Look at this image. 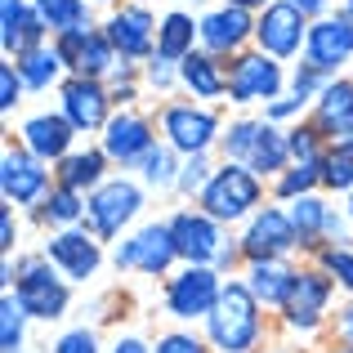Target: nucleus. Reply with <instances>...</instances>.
Wrapping results in <instances>:
<instances>
[{
	"instance_id": "obj_15",
	"label": "nucleus",
	"mask_w": 353,
	"mask_h": 353,
	"mask_svg": "<svg viewBox=\"0 0 353 353\" xmlns=\"http://www.w3.org/2000/svg\"><path fill=\"white\" fill-rule=\"evenodd\" d=\"M41 255L50 259L72 286H90L99 277V268H103L108 250H103V241L81 224V228H63V233H45Z\"/></svg>"
},
{
	"instance_id": "obj_6",
	"label": "nucleus",
	"mask_w": 353,
	"mask_h": 353,
	"mask_svg": "<svg viewBox=\"0 0 353 353\" xmlns=\"http://www.w3.org/2000/svg\"><path fill=\"white\" fill-rule=\"evenodd\" d=\"M268 201H273V192H268V183L259 179L255 170H246V165H237V161H219L215 174H210V183L201 188L197 206L206 210L210 219H219L224 228H233V224H246Z\"/></svg>"
},
{
	"instance_id": "obj_5",
	"label": "nucleus",
	"mask_w": 353,
	"mask_h": 353,
	"mask_svg": "<svg viewBox=\"0 0 353 353\" xmlns=\"http://www.w3.org/2000/svg\"><path fill=\"white\" fill-rule=\"evenodd\" d=\"M170 233H174V250H179V264H210L224 277L241 273V246L219 219H210L201 206H183L170 215Z\"/></svg>"
},
{
	"instance_id": "obj_12",
	"label": "nucleus",
	"mask_w": 353,
	"mask_h": 353,
	"mask_svg": "<svg viewBox=\"0 0 353 353\" xmlns=\"http://www.w3.org/2000/svg\"><path fill=\"white\" fill-rule=\"evenodd\" d=\"M50 188H54V165L27 152L23 143H5V152H0V197H5V206L36 210L50 197Z\"/></svg>"
},
{
	"instance_id": "obj_10",
	"label": "nucleus",
	"mask_w": 353,
	"mask_h": 353,
	"mask_svg": "<svg viewBox=\"0 0 353 353\" xmlns=\"http://www.w3.org/2000/svg\"><path fill=\"white\" fill-rule=\"evenodd\" d=\"M117 273H134V277H170L179 268V250H174V233H170V219H148V224L130 228L125 237L108 250Z\"/></svg>"
},
{
	"instance_id": "obj_3",
	"label": "nucleus",
	"mask_w": 353,
	"mask_h": 353,
	"mask_svg": "<svg viewBox=\"0 0 353 353\" xmlns=\"http://www.w3.org/2000/svg\"><path fill=\"white\" fill-rule=\"evenodd\" d=\"M336 295L340 286L322 273L313 259H300V277H295V291L286 300V309L277 313V331H282L291 345L313 349L322 336H331V313H336Z\"/></svg>"
},
{
	"instance_id": "obj_27",
	"label": "nucleus",
	"mask_w": 353,
	"mask_h": 353,
	"mask_svg": "<svg viewBox=\"0 0 353 353\" xmlns=\"http://www.w3.org/2000/svg\"><path fill=\"white\" fill-rule=\"evenodd\" d=\"M108 179H112V161H108V152L99 143L72 148V152L54 165V183H63V188H72V192H85V197Z\"/></svg>"
},
{
	"instance_id": "obj_2",
	"label": "nucleus",
	"mask_w": 353,
	"mask_h": 353,
	"mask_svg": "<svg viewBox=\"0 0 353 353\" xmlns=\"http://www.w3.org/2000/svg\"><path fill=\"white\" fill-rule=\"evenodd\" d=\"M0 286L14 291V300L27 309L32 322H63L72 313V282L41 255V250H18L0 268Z\"/></svg>"
},
{
	"instance_id": "obj_29",
	"label": "nucleus",
	"mask_w": 353,
	"mask_h": 353,
	"mask_svg": "<svg viewBox=\"0 0 353 353\" xmlns=\"http://www.w3.org/2000/svg\"><path fill=\"white\" fill-rule=\"evenodd\" d=\"M14 68H18V77H23V85L32 90V94H45V90H59L63 81L72 77V72H68V63H63V54H59V45H54V41H45V45H36V50L18 54V59H14Z\"/></svg>"
},
{
	"instance_id": "obj_41",
	"label": "nucleus",
	"mask_w": 353,
	"mask_h": 353,
	"mask_svg": "<svg viewBox=\"0 0 353 353\" xmlns=\"http://www.w3.org/2000/svg\"><path fill=\"white\" fill-rule=\"evenodd\" d=\"M215 165H219V161H210V152H206V157H183V165H179V183H174V192H179V197H188L192 206H197V197H201V188L210 183Z\"/></svg>"
},
{
	"instance_id": "obj_49",
	"label": "nucleus",
	"mask_w": 353,
	"mask_h": 353,
	"mask_svg": "<svg viewBox=\"0 0 353 353\" xmlns=\"http://www.w3.org/2000/svg\"><path fill=\"white\" fill-rule=\"evenodd\" d=\"M108 353H152V340L139 336V331H117L108 340Z\"/></svg>"
},
{
	"instance_id": "obj_32",
	"label": "nucleus",
	"mask_w": 353,
	"mask_h": 353,
	"mask_svg": "<svg viewBox=\"0 0 353 353\" xmlns=\"http://www.w3.org/2000/svg\"><path fill=\"white\" fill-rule=\"evenodd\" d=\"M179 165H183V157L174 152L165 139H157L152 152L134 165V174H139V183H143L148 192H174V183H179Z\"/></svg>"
},
{
	"instance_id": "obj_1",
	"label": "nucleus",
	"mask_w": 353,
	"mask_h": 353,
	"mask_svg": "<svg viewBox=\"0 0 353 353\" xmlns=\"http://www.w3.org/2000/svg\"><path fill=\"white\" fill-rule=\"evenodd\" d=\"M273 327H277V318L259 309V300L246 291V282L228 277L215 313L201 322V336L210 340L215 353H259L273 345Z\"/></svg>"
},
{
	"instance_id": "obj_46",
	"label": "nucleus",
	"mask_w": 353,
	"mask_h": 353,
	"mask_svg": "<svg viewBox=\"0 0 353 353\" xmlns=\"http://www.w3.org/2000/svg\"><path fill=\"white\" fill-rule=\"evenodd\" d=\"M309 108H313V103H304L300 94H291V90H286L282 99H273V103L264 108V117L273 121V125H295V121L309 117Z\"/></svg>"
},
{
	"instance_id": "obj_47",
	"label": "nucleus",
	"mask_w": 353,
	"mask_h": 353,
	"mask_svg": "<svg viewBox=\"0 0 353 353\" xmlns=\"http://www.w3.org/2000/svg\"><path fill=\"white\" fill-rule=\"evenodd\" d=\"M327 345L353 349V295H345V300L336 304V313H331V336H327Z\"/></svg>"
},
{
	"instance_id": "obj_35",
	"label": "nucleus",
	"mask_w": 353,
	"mask_h": 353,
	"mask_svg": "<svg viewBox=\"0 0 353 353\" xmlns=\"http://www.w3.org/2000/svg\"><path fill=\"white\" fill-rule=\"evenodd\" d=\"M268 192H273V201H295V197H309V192H322V165H286L282 174H277L273 183H268Z\"/></svg>"
},
{
	"instance_id": "obj_28",
	"label": "nucleus",
	"mask_w": 353,
	"mask_h": 353,
	"mask_svg": "<svg viewBox=\"0 0 353 353\" xmlns=\"http://www.w3.org/2000/svg\"><path fill=\"white\" fill-rule=\"evenodd\" d=\"M179 90H188L197 103H228V63L215 59V54L197 50L179 63Z\"/></svg>"
},
{
	"instance_id": "obj_54",
	"label": "nucleus",
	"mask_w": 353,
	"mask_h": 353,
	"mask_svg": "<svg viewBox=\"0 0 353 353\" xmlns=\"http://www.w3.org/2000/svg\"><path fill=\"white\" fill-rule=\"evenodd\" d=\"M345 215H349V228H353V192L345 197Z\"/></svg>"
},
{
	"instance_id": "obj_52",
	"label": "nucleus",
	"mask_w": 353,
	"mask_h": 353,
	"mask_svg": "<svg viewBox=\"0 0 353 353\" xmlns=\"http://www.w3.org/2000/svg\"><path fill=\"white\" fill-rule=\"evenodd\" d=\"M259 353H304V349H295V345H268V349H259Z\"/></svg>"
},
{
	"instance_id": "obj_25",
	"label": "nucleus",
	"mask_w": 353,
	"mask_h": 353,
	"mask_svg": "<svg viewBox=\"0 0 353 353\" xmlns=\"http://www.w3.org/2000/svg\"><path fill=\"white\" fill-rule=\"evenodd\" d=\"M45 41H54V36L32 0H0V50H5V59H18Z\"/></svg>"
},
{
	"instance_id": "obj_53",
	"label": "nucleus",
	"mask_w": 353,
	"mask_h": 353,
	"mask_svg": "<svg viewBox=\"0 0 353 353\" xmlns=\"http://www.w3.org/2000/svg\"><path fill=\"white\" fill-rule=\"evenodd\" d=\"M318 353H353V349H345V345H322Z\"/></svg>"
},
{
	"instance_id": "obj_8",
	"label": "nucleus",
	"mask_w": 353,
	"mask_h": 353,
	"mask_svg": "<svg viewBox=\"0 0 353 353\" xmlns=\"http://www.w3.org/2000/svg\"><path fill=\"white\" fill-rule=\"evenodd\" d=\"M157 130L179 157H206L219 152V134H224V117L215 103H197V99H165L157 108Z\"/></svg>"
},
{
	"instance_id": "obj_45",
	"label": "nucleus",
	"mask_w": 353,
	"mask_h": 353,
	"mask_svg": "<svg viewBox=\"0 0 353 353\" xmlns=\"http://www.w3.org/2000/svg\"><path fill=\"white\" fill-rule=\"evenodd\" d=\"M23 94H27L23 77H18L14 59H5V63H0V112H5V117H14L18 108H23Z\"/></svg>"
},
{
	"instance_id": "obj_31",
	"label": "nucleus",
	"mask_w": 353,
	"mask_h": 353,
	"mask_svg": "<svg viewBox=\"0 0 353 353\" xmlns=\"http://www.w3.org/2000/svg\"><path fill=\"white\" fill-rule=\"evenodd\" d=\"M32 219H36L41 228H50V233L81 228V224H85V192H72V188H63V183H54L50 197H45L41 206L32 210Z\"/></svg>"
},
{
	"instance_id": "obj_40",
	"label": "nucleus",
	"mask_w": 353,
	"mask_h": 353,
	"mask_svg": "<svg viewBox=\"0 0 353 353\" xmlns=\"http://www.w3.org/2000/svg\"><path fill=\"white\" fill-rule=\"evenodd\" d=\"M108 90H112V103L117 108H134L139 94H143V63H125L121 59L108 77Z\"/></svg>"
},
{
	"instance_id": "obj_36",
	"label": "nucleus",
	"mask_w": 353,
	"mask_h": 353,
	"mask_svg": "<svg viewBox=\"0 0 353 353\" xmlns=\"http://www.w3.org/2000/svg\"><path fill=\"white\" fill-rule=\"evenodd\" d=\"M27 309L14 300V291H0V353H27Z\"/></svg>"
},
{
	"instance_id": "obj_14",
	"label": "nucleus",
	"mask_w": 353,
	"mask_h": 353,
	"mask_svg": "<svg viewBox=\"0 0 353 353\" xmlns=\"http://www.w3.org/2000/svg\"><path fill=\"white\" fill-rule=\"evenodd\" d=\"M286 215H291L295 233H300V255H304V259H313L322 246H327V241L353 237L345 206H336L327 192H309V197L286 201Z\"/></svg>"
},
{
	"instance_id": "obj_33",
	"label": "nucleus",
	"mask_w": 353,
	"mask_h": 353,
	"mask_svg": "<svg viewBox=\"0 0 353 353\" xmlns=\"http://www.w3.org/2000/svg\"><path fill=\"white\" fill-rule=\"evenodd\" d=\"M32 5H36V14L45 18L50 36H68V32H81V27H94L85 0H32Z\"/></svg>"
},
{
	"instance_id": "obj_24",
	"label": "nucleus",
	"mask_w": 353,
	"mask_h": 353,
	"mask_svg": "<svg viewBox=\"0 0 353 353\" xmlns=\"http://www.w3.org/2000/svg\"><path fill=\"white\" fill-rule=\"evenodd\" d=\"M77 139L81 134L72 130V121L63 117L59 108H54V112H32V117L18 121V143H23L27 152H36L41 161H50V165H59L72 148H81Z\"/></svg>"
},
{
	"instance_id": "obj_19",
	"label": "nucleus",
	"mask_w": 353,
	"mask_h": 353,
	"mask_svg": "<svg viewBox=\"0 0 353 353\" xmlns=\"http://www.w3.org/2000/svg\"><path fill=\"white\" fill-rule=\"evenodd\" d=\"M201 27V50L215 54V59H237L255 45V14L250 9H237V5H215L197 18Z\"/></svg>"
},
{
	"instance_id": "obj_42",
	"label": "nucleus",
	"mask_w": 353,
	"mask_h": 353,
	"mask_svg": "<svg viewBox=\"0 0 353 353\" xmlns=\"http://www.w3.org/2000/svg\"><path fill=\"white\" fill-rule=\"evenodd\" d=\"M50 353H108L103 336H99V327H63L59 336L50 340Z\"/></svg>"
},
{
	"instance_id": "obj_56",
	"label": "nucleus",
	"mask_w": 353,
	"mask_h": 353,
	"mask_svg": "<svg viewBox=\"0 0 353 353\" xmlns=\"http://www.w3.org/2000/svg\"><path fill=\"white\" fill-rule=\"evenodd\" d=\"M345 14H349V18H353V0H345Z\"/></svg>"
},
{
	"instance_id": "obj_9",
	"label": "nucleus",
	"mask_w": 353,
	"mask_h": 353,
	"mask_svg": "<svg viewBox=\"0 0 353 353\" xmlns=\"http://www.w3.org/2000/svg\"><path fill=\"white\" fill-rule=\"evenodd\" d=\"M148 210V188L134 174H112L85 197V228L99 241H121Z\"/></svg>"
},
{
	"instance_id": "obj_34",
	"label": "nucleus",
	"mask_w": 353,
	"mask_h": 353,
	"mask_svg": "<svg viewBox=\"0 0 353 353\" xmlns=\"http://www.w3.org/2000/svg\"><path fill=\"white\" fill-rule=\"evenodd\" d=\"M322 192H340V197L353 192V139L327 143V152H322Z\"/></svg>"
},
{
	"instance_id": "obj_37",
	"label": "nucleus",
	"mask_w": 353,
	"mask_h": 353,
	"mask_svg": "<svg viewBox=\"0 0 353 353\" xmlns=\"http://www.w3.org/2000/svg\"><path fill=\"white\" fill-rule=\"evenodd\" d=\"M313 264L340 286V295H353V237L345 241H327V246L313 255Z\"/></svg>"
},
{
	"instance_id": "obj_20",
	"label": "nucleus",
	"mask_w": 353,
	"mask_h": 353,
	"mask_svg": "<svg viewBox=\"0 0 353 353\" xmlns=\"http://www.w3.org/2000/svg\"><path fill=\"white\" fill-rule=\"evenodd\" d=\"M304 63H313V68L327 72V77H340V68H353V18L345 9L309 23Z\"/></svg>"
},
{
	"instance_id": "obj_30",
	"label": "nucleus",
	"mask_w": 353,
	"mask_h": 353,
	"mask_svg": "<svg viewBox=\"0 0 353 353\" xmlns=\"http://www.w3.org/2000/svg\"><path fill=\"white\" fill-rule=\"evenodd\" d=\"M201 50V27L192 14H183V9H170V14H161V27H157V54L170 63H183L188 54Z\"/></svg>"
},
{
	"instance_id": "obj_4",
	"label": "nucleus",
	"mask_w": 353,
	"mask_h": 353,
	"mask_svg": "<svg viewBox=\"0 0 353 353\" xmlns=\"http://www.w3.org/2000/svg\"><path fill=\"white\" fill-rule=\"evenodd\" d=\"M219 161H237L246 170H255L264 183H273L291 165L286 125H273L268 117H233L219 134Z\"/></svg>"
},
{
	"instance_id": "obj_22",
	"label": "nucleus",
	"mask_w": 353,
	"mask_h": 353,
	"mask_svg": "<svg viewBox=\"0 0 353 353\" xmlns=\"http://www.w3.org/2000/svg\"><path fill=\"white\" fill-rule=\"evenodd\" d=\"M157 18H152V9L148 5H121L108 14V23H103V32H108V41L117 45V54L125 63H148L157 54Z\"/></svg>"
},
{
	"instance_id": "obj_11",
	"label": "nucleus",
	"mask_w": 353,
	"mask_h": 353,
	"mask_svg": "<svg viewBox=\"0 0 353 353\" xmlns=\"http://www.w3.org/2000/svg\"><path fill=\"white\" fill-rule=\"evenodd\" d=\"M286 85H291V72L282 68V59L255 50V45L237 59H228V103L241 108V112L246 108H268L273 99L286 94Z\"/></svg>"
},
{
	"instance_id": "obj_13",
	"label": "nucleus",
	"mask_w": 353,
	"mask_h": 353,
	"mask_svg": "<svg viewBox=\"0 0 353 353\" xmlns=\"http://www.w3.org/2000/svg\"><path fill=\"white\" fill-rule=\"evenodd\" d=\"M237 246H241V259H295L300 255V233H295L291 215H286L282 201H268L259 206L255 215L241 224L237 233Z\"/></svg>"
},
{
	"instance_id": "obj_39",
	"label": "nucleus",
	"mask_w": 353,
	"mask_h": 353,
	"mask_svg": "<svg viewBox=\"0 0 353 353\" xmlns=\"http://www.w3.org/2000/svg\"><path fill=\"white\" fill-rule=\"evenodd\" d=\"M152 353H215L201 327H165L152 336Z\"/></svg>"
},
{
	"instance_id": "obj_55",
	"label": "nucleus",
	"mask_w": 353,
	"mask_h": 353,
	"mask_svg": "<svg viewBox=\"0 0 353 353\" xmlns=\"http://www.w3.org/2000/svg\"><path fill=\"white\" fill-rule=\"evenodd\" d=\"M85 5H117V0H85Z\"/></svg>"
},
{
	"instance_id": "obj_51",
	"label": "nucleus",
	"mask_w": 353,
	"mask_h": 353,
	"mask_svg": "<svg viewBox=\"0 0 353 353\" xmlns=\"http://www.w3.org/2000/svg\"><path fill=\"white\" fill-rule=\"evenodd\" d=\"M224 5H237V9H250V14H259V9H268L273 0H224Z\"/></svg>"
},
{
	"instance_id": "obj_7",
	"label": "nucleus",
	"mask_w": 353,
	"mask_h": 353,
	"mask_svg": "<svg viewBox=\"0 0 353 353\" xmlns=\"http://www.w3.org/2000/svg\"><path fill=\"white\" fill-rule=\"evenodd\" d=\"M228 277L210 264H179L161 282V313L174 327H201L215 313Z\"/></svg>"
},
{
	"instance_id": "obj_21",
	"label": "nucleus",
	"mask_w": 353,
	"mask_h": 353,
	"mask_svg": "<svg viewBox=\"0 0 353 353\" xmlns=\"http://www.w3.org/2000/svg\"><path fill=\"white\" fill-rule=\"evenodd\" d=\"M54 45H59V54H63V63H68L72 77H94V81H108V77H112V68L121 63L117 45L108 41L103 27H81V32L54 36Z\"/></svg>"
},
{
	"instance_id": "obj_16",
	"label": "nucleus",
	"mask_w": 353,
	"mask_h": 353,
	"mask_svg": "<svg viewBox=\"0 0 353 353\" xmlns=\"http://www.w3.org/2000/svg\"><path fill=\"white\" fill-rule=\"evenodd\" d=\"M99 148L108 152V161L121 165V170H134L157 143V117L139 112V108H117L112 121L103 125V134L94 139Z\"/></svg>"
},
{
	"instance_id": "obj_43",
	"label": "nucleus",
	"mask_w": 353,
	"mask_h": 353,
	"mask_svg": "<svg viewBox=\"0 0 353 353\" xmlns=\"http://www.w3.org/2000/svg\"><path fill=\"white\" fill-rule=\"evenodd\" d=\"M143 90H157L161 99H170L174 90H179V63L161 59V54H152V59L143 63Z\"/></svg>"
},
{
	"instance_id": "obj_18",
	"label": "nucleus",
	"mask_w": 353,
	"mask_h": 353,
	"mask_svg": "<svg viewBox=\"0 0 353 353\" xmlns=\"http://www.w3.org/2000/svg\"><path fill=\"white\" fill-rule=\"evenodd\" d=\"M304 41H309V18L291 0H273L268 9L255 14V50L286 63V59H304Z\"/></svg>"
},
{
	"instance_id": "obj_50",
	"label": "nucleus",
	"mask_w": 353,
	"mask_h": 353,
	"mask_svg": "<svg viewBox=\"0 0 353 353\" xmlns=\"http://www.w3.org/2000/svg\"><path fill=\"white\" fill-rule=\"evenodd\" d=\"M291 5L300 9L309 23H313V18H327V0H291Z\"/></svg>"
},
{
	"instance_id": "obj_23",
	"label": "nucleus",
	"mask_w": 353,
	"mask_h": 353,
	"mask_svg": "<svg viewBox=\"0 0 353 353\" xmlns=\"http://www.w3.org/2000/svg\"><path fill=\"white\" fill-rule=\"evenodd\" d=\"M241 282H246V291L259 300V309L264 313H282L286 300H291L295 291V277H300V264L295 259H250V264H241Z\"/></svg>"
},
{
	"instance_id": "obj_26",
	"label": "nucleus",
	"mask_w": 353,
	"mask_h": 353,
	"mask_svg": "<svg viewBox=\"0 0 353 353\" xmlns=\"http://www.w3.org/2000/svg\"><path fill=\"white\" fill-rule=\"evenodd\" d=\"M309 121L327 143L353 139V77H336L309 108Z\"/></svg>"
},
{
	"instance_id": "obj_48",
	"label": "nucleus",
	"mask_w": 353,
	"mask_h": 353,
	"mask_svg": "<svg viewBox=\"0 0 353 353\" xmlns=\"http://www.w3.org/2000/svg\"><path fill=\"white\" fill-rule=\"evenodd\" d=\"M18 206H0V250L9 255H18V246H23V228H18Z\"/></svg>"
},
{
	"instance_id": "obj_17",
	"label": "nucleus",
	"mask_w": 353,
	"mask_h": 353,
	"mask_svg": "<svg viewBox=\"0 0 353 353\" xmlns=\"http://www.w3.org/2000/svg\"><path fill=\"white\" fill-rule=\"evenodd\" d=\"M59 112L72 121L77 134H103V125L112 121L117 103H112V90L108 81L94 77H68L59 85Z\"/></svg>"
},
{
	"instance_id": "obj_57",
	"label": "nucleus",
	"mask_w": 353,
	"mask_h": 353,
	"mask_svg": "<svg viewBox=\"0 0 353 353\" xmlns=\"http://www.w3.org/2000/svg\"><path fill=\"white\" fill-rule=\"evenodd\" d=\"M349 77H353V72H349Z\"/></svg>"
},
{
	"instance_id": "obj_44",
	"label": "nucleus",
	"mask_w": 353,
	"mask_h": 353,
	"mask_svg": "<svg viewBox=\"0 0 353 353\" xmlns=\"http://www.w3.org/2000/svg\"><path fill=\"white\" fill-rule=\"evenodd\" d=\"M331 81H336V77H327V72H318L313 63H304V59H300V63L291 68V85H286V90H291V94H300L304 103H313V99H318L322 90L331 85Z\"/></svg>"
},
{
	"instance_id": "obj_38",
	"label": "nucleus",
	"mask_w": 353,
	"mask_h": 353,
	"mask_svg": "<svg viewBox=\"0 0 353 353\" xmlns=\"http://www.w3.org/2000/svg\"><path fill=\"white\" fill-rule=\"evenodd\" d=\"M286 139H291V161H295V165H322L327 139L318 134V125H313L309 117L295 121V125H286Z\"/></svg>"
}]
</instances>
